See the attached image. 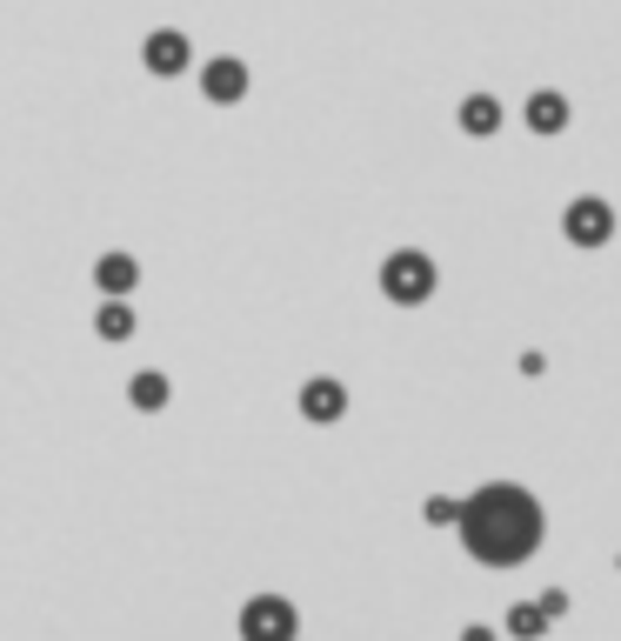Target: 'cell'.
<instances>
[{"instance_id":"6da1fadb","label":"cell","mask_w":621,"mask_h":641,"mask_svg":"<svg viewBox=\"0 0 621 641\" xmlns=\"http://www.w3.org/2000/svg\"><path fill=\"white\" fill-rule=\"evenodd\" d=\"M455 535H462V548H468L482 569H522V562L542 548L549 515H542V502H535L522 482H488V488H475V495L462 502Z\"/></svg>"},{"instance_id":"7a4b0ae2","label":"cell","mask_w":621,"mask_h":641,"mask_svg":"<svg viewBox=\"0 0 621 641\" xmlns=\"http://www.w3.org/2000/svg\"><path fill=\"white\" fill-rule=\"evenodd\" d=\"M435 261L421 254V247H395L388 261H381V294L395 301V308H421L428 294H435Z\"/></svg>"},{"instance_id":"3957f363","label":"cell","mask_w":621,"mask_h":641,"mask_svg":"<svg viewBox=\"0 0 621 641\" xmlns=\"http://www.w3.org/2000/svg\"><path fill=\"white\" fill-rule=\"evenodd\" d=\"M241 641H301V615L288 595H254L241 609Z\"/></svg>"},{"instance_id":"277c9868","label":"cell","mask_w":621,"mask_h":641,"mask_svg":"<svg viewBox=\"0 0 621 641\" xmlns=\"http://www.w3.org/2000/svg\"><path fill=\"white\" fill-rule=\"evenodd\" d=\"M562 234H569L575 247H609V241H615V207H609L602 194H575V201L562 207Z\"/></svg>"},{"instance_id":"5b68a950","label":"cell","mask_w":621,"mask_h":641,"mask_svg":"<svg viewBox=\"0 0 621 641\" xmlns=\"http://www.w3.org/2000/svg\"><path fill=\"white\" fill-rule=\"evenodd\" d=\"M140 60H147V74L174 80V74H187V60H194V40H187L181 27H154V33L140 40Z\"/></svg>"},{"instance_id":"8992f818","label":"cell","mask_w":621,"mask_h":641,"mask_svg":"<svg viewBox=\"0 0 621 641\" xmlns=\"http://www.w3.org/2000/svg\"><path fill=\"white\" fill-rule=\"evenodd\" d=\"M248 60H234V54H221V60H207L201 67V94L214 100V107H234V100H248Z\"/></svg>"},{"instance_id":"52a82bcc","label":"cell","mask_w":621,"mask_h":641,"mask_svg":"<svg viewBox=\"0 0 621 641\" xmlns=\"http://www.w3.org/2000/svg\"><path fill=\"white\" fill-rule=\"evenodd\" d=\"M301 415H308L314 428H334V421L348 415V388H341L334 375H314V381L301 388Z\"/></svg>"},{"instance_id":"ba28073f","label":"cell","mask_w":621,"mask_h":641,"mask_svg":"<svg viewBox=\"0 0 621 641\" xmlns=\"http://www.w3.org/2000/svg\"><path fill=\"white\" fill-rule=\"evenodd\" d=\"M94 281H100V294H114V301H127V294L140 288V261L114 247V254H100V261H94Z\"/></svg>"},{"instance_id":"9c48e42d","label":"cell","mask_w":621,"mask_h":641,"mask_svg":"<svg viewBox=\"0 0 621 641\" xmlns=\"http://www.w3.org/2000/svg\"><path fill=\"white\" fill-rule=\"evenodd\" d=\"M127 401H134V408H140V415H161V408H167V401H174V381H167V375H161V368H140V375H134V381H127Z\"/></svg>"},{"instance_id":"30bf717a","label":"cell","mask_w":621,"mask_h":641,"mask_svg":"<svg viewBox=\"0 0 621 641\" xmlns=\"http://www.w3.org/2000/svg\"><path fill=\"white\" fill-rule=\"evenodd\" d=\"M528 127H535V134H562V127H569V100H562L555 87L528 94Z\"/></svg>"},{"instance_id":"8fae6325","label":"cell","mask_w":621,"mask_h":641,"mask_svg":"<svg viewBox=\"0 0 621 641\" xmlns=\"http://www.w3.org/2000/svg\"><path fill=\"white\" fill-rule=\"evenodd\" d=\"M495 127H502V100H495V94H468V100H462V134H482V140H488Z\"/></svg>"},{"instance_id":"7c38bea8","label":"cell","mask_w":621,"mask_h":641,"mask_svg":"<svg viewBox=\"0 0 621 641\" xmlns=\"http://www.w3.org/2000/svg\"><path fill=\"white\" fill-rule=\"evenodd\" d=\"M134 328H140V321H134V308L107 294V301H100V314H94V334H100V341H127Z\"/></svg>"},{"instance_id":"4fadbf2b","label":"cell","mask_w":621,"mask_h":641,"mask_svg":"<svg viewBox=\"0 0 621 641\" xmlns=\"http://www.w3.org/2000/svg\"><path fill=\"white\" fill-rule=\"evenodd\" d=\"M508 635H515V641H542V635H549L542 602H515V609H508Z\"/></svg>"},{"instance_id":"5bb4252c","label":"cell","mask_w":621,"mask_h":641,"mask_svg":"<svg viewBox=\"0 0 621 641\" xmlns=\"http://www.w3.org/2000/svg\"><path fill=\"white\" fill-rule=\"evenodd\" d=\"M428 522H442V528L462 522V502H455V495H435V502H428Z\"/></svg>"},{"instance_id":"9a60e30c","label":"cell","mask_w":621,"mask_h":641,"mask_svg":"<svg viewBox=\"0 0 621 641\" xmlns=\"http://www.w3.org/2000/svg\"><path fill=\"white\" fill-rule=\"evenodd\" d=\"M542 615L562 622V615H569V589H549V595H542Z\"/></svg>"},{"instance_id":"2e32d148","label":"cell","mask_w":621,"mask_h":641,"mask_svg":"<svg viewBox=\"0 0 621 641\" xmlns=\"http://www.w3.org/2000/svg\"><path fill=\"white\" fill-rule=\"evenodd\" d=\"M462 641H495V629H482V622H468V629H462Z\"/></svg>"}]
</instances>
